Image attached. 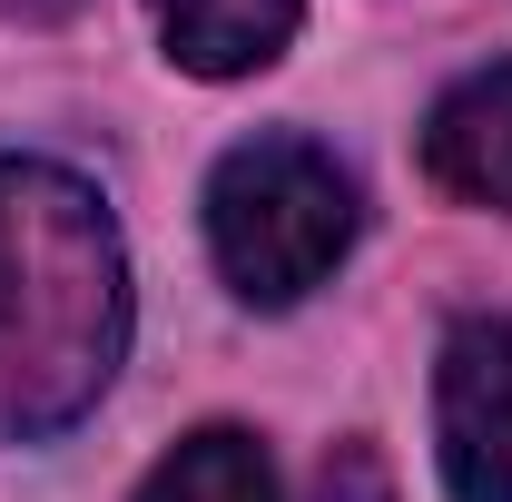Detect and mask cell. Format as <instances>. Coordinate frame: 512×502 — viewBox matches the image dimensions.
Here are the masks:
<instances>
[{"instance_id":"7","label":"cell","mask_w":512,"mask_h":502,"mask_svg":"<svg viewBox=\"0 0 512 502\" xmlns=\"http://www.w3.org/2000/svg\"><path fill=\"white\" fill-rule=\"evenodd\" d=\"M316 493H325V502H394V493H384L375 443H335V453H325V473H316Z\"/></svg>"},{"instance_id":"6","label":"cell","mask_w":512,"mask_h":502,"mask_svg":"<svg viewBox=\"0 0 512 502\" xmlns=\"http://www.w3.org/2000/svg\"><path fill=\"white\" fill-rule=\"evenodd\" d=\"M138 502H276V463H266L256 434L207 424V434H188L148 483H138Z\"/></svg>"},{"instance_id":"1","label":"cell","mask_w":512,"mask_h":502,"mask_svg":"<svg viewBox=\"0 0 512 502\" xmlns=\"http://www.w3.org/2000/svg\"><path fill=\"white\" fill-rule=\"evenodd\" d=\"M128 355V256L89 178L0 158V443L69 434Z\"/></svg>"},{"instance_id":"3","label":"cell","mask_w":512,"mask_h":502,"mask_svg":"<svg viewBox=\"0 0 512 502\" xmlns=\"http://www.w3.org/2000/svg\"><path fill=\"white\" fill-rule=\"evenodd\" d=\"M434 443L453 502H512V315H463L444 335Z\"/></svg>"},{"instance_id":"4","label":"cell","mask_w":512,"mask_h":502,"mask_svg":"<svg viewBox=\"0 0 512 502\" xmlns=\"http://www.w3.org/2000/svg\"><path fill=\"white\" fill-rule=\"evenodd\" d=\"M424 168H434V188L473 197V207H512V60L473 69L434 99Z\"/></svg>"},{"instance_id":"8","label":"cell","mask_w":512,"mask_h":502,"mask_svg":"<svg viewBox=\"0 0 512 502\" xmlns=\"http://www.w3.org/2000/svg\"><path fill=\"white\" fill-rule=\"evenodd\" d=\"M0 10H10V20H69L79 0H0Z\"/></svg>"},{"instance_id":"5","label":"cell","mask_w":512,"mask_h":502,"mask_svg":"<svg viewBox=\"0 0 512 502\" xmlns=\"http://www.w3.org/2000/svg\"><path fill=\"white\" fill-rule=\"evenodd\" d=\"M148 20L188 79H247L296 40L306 0H148Z\"/></svg>"},{"instance_id":"2","label":"cell","mask_w":512,"mask_h":502,"mask_svg":"<svg viewBox=\"0 0 512 502\" xmlns=\"http://www.w3.org/2000/svg\"><path fill=\"white\" fill-rule=\"evenodd\" d=\"M207 247L247 306H306L355 247V178L316 138H237L207 178Z\"/></svg>"}]
</instances>
